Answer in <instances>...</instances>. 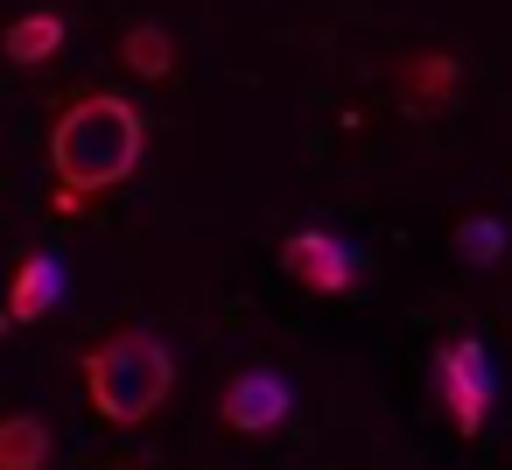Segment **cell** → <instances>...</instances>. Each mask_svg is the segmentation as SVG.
I'll return each instance as SVG.
<instances>
[{
    "mask_svg": "<svg viewBox=\"0 0 512 470\" xmlns=\"http://www.w3.org/2000/svg\"><path fill=\"white\" fill-rule=\"evenodd\" d=\"M120 64H127L141 85H162V78L176 71V36H169L162 22H141V29H127V43H120Z\"/></svg>",
    "mask_w": 512,
    "mask_h": 470,
    "instance_id": "obj_8",
    "label": "cell"
},
{
    "mask_svg": "<svg viewBox=\"0 0 512 470\" xmlns=\"http://www.w3.org/2000/svg\"><path fill=\"white\" fill-rule=\"evenodd\" d=\"M64 50V15H50V8H36V15H22L15 29H8V64H22V71H36V64H50Z\"/></svg>",
    "mask_w": 512,
    "mask_h": 470,
    "instance_id": "obj_9",
    "label": "cell"
},
{
    "mask_svg": "<svg viewBox=\"0 0 512 470\" xmlns=\"http://www.w3.org/2000/svg\"><path fill=\"white\" fill-rule=\"evenodd\" d=\"M281 267H288L302 288H316V295H351V288H358V260H351V246H344L337 232H323V225L288 232V239H281Z\"/></svg>",
    "mask_w": 512,
    "mask_h": 470,
    "instance_id": "obj_4",
    "label": "cell"
},
{
    "mask_svg": "<svg viewBox=\"0 0 512 470\" xmlns=\"http://www.w3.org/2000/svg\"><path fill=\"white\" fill-rule=\"evenodd\" d=\"M288 414H295L288 379H281V372H260V365H246V372L218 393V421L239 428V435H267V428H281Z\"/></svg>",
    "mask_w": 512,
    "mask_h": 470,
    "instance_id": "obj_5",
    "label": "cell"
},
{
    "mask_svg": "<svg viewBox=\"0 0 512 470\" xmlns=\"http://www.w3.org/2000/svg\"><path fill=\"white\" fill-rule=\"evenodd\" d=\"M8 323H15V316H8V309H0V330H8Z\"/></svg>",
    "mask_w": 512,
    "mask_h": 470,
    "instance_id": "obj_13",
    "label": "cell"
},
{
    "mask_svg": "<svg viewBox=\"0 0 512 470\" xmlns=\"http://www.w3.org/2000/svg\"><path fill=\"white\" fill-rule=\"evenodd\" d=\"M393 85H400V99H407L414 113H442V106L463 92V64H456L449 50H421V57H407V64L393 71Z\"/></svg>",
    "mask_w": 512,
    "mask_h": 470,
    "instance_id": "obj_6",
    "label": "cell"
},
{
    "mask_svg": "<svg viewBox=\"0 0 512 470\" xmlns=\"http://www.w3.org/2000/svg\"><path fill=\"white\" fill-rule=\"evenodd\" d=\"M491 393H498V372H491V351L477 337H449L435 351V400L449 407L456 435H477L484 414H491Z\"/></svg>",
    "mask_w": 512,
    "mask_h": 470,
    "instance_id": "obj_3",
    "label": "cell"
},
{
    "mask_svg": "<svg viewBox=\"0 0 512 470\" xmlns=\"http://www.w3.org/2000/svg\"><path fill=\"white\" fill-rule=\"evenodd\" d=\"M50 211H64V218H78V211H85V190H71V183H57V190H50Z\"/></svg>",
    "mask_w": 512,
    "mask_h": 470,
    "instance_id": "obj_12",
    "label": "cell"
},
{
    "mask_svg": "<svg viewBox=\"0 0 512 470\" xmlns=\"http://www.w3.org/2000/svg\"><path fill=\"white\" fill-rule=\"evenodd\" d=\"M176 393V358L148 323H127L85 351V400L113 428H148Z\"/></svg>",
    "mask_w": 512,
    "mask_h": 470,
    "instance_id": "obj_2",
    "label": "cell"
},
{
    "mask_svg": "<svg viewBox=\"0 0 512 470\" xmlns=\"http://www.w3.org/2000/svg\"><path fill=\"white\" fill-rule=\"evenodd\" d=\"M456 246H463V260H470V267H491V260L505 253V225H498V218H463Z\"/></svg>",
    "mask_w": 512,
    "mask_h": 470,
    "instance_id": "obj_11",
    "label": "cell"
},
{
    "mask_svg": "<svg viewBox=\"0 0 512 470\" xmlns=\"http://www.w3.org/2000/svg\"><path fill=\"white\" fill-rule=\"evenodd\" d=\"M141 141H148V127H141V113H134L127 99L85 92V99H71V106L57 113V127H50L57 183H71V190H85V197L120 190V183L141 169Z\"/></svg>",
    "mask_w": 512,
    "mask_h": 470,
    "instance_id": "obj_1",
    "label": "cell"
},
{
    "mask_svg": "<svg viewBox=\"0 0 512 470\" xmlns=\"http://www.w3.org/2000/svg\"><path fill=\"white\" fill-rule=\"evenodd\" d=\"M50 463V421L43 414H8L0 421V470H43Z\"/></svg>",
    "mask_w": 512,
    "mask_h": 470,
    "instance_id": "obj_10",
    "label": "cell"
},
{
    "mask_svg": "<svg viewBox=\"0 0 512 470\" xmlns=\"http://www.w3.org/2000/svg\"><path fill=\"white\" fill-rule=\"evenodd\" d=\"M57 295H64L57 253H29V260L15 267V281H8V316H15V323H43V316L57 309Z\"/></svg>",
    "mask_w": 512,
    "mask_h": 470,
    "instance_id": "obj_7",
    "label": "cell"
}]
</instances>
